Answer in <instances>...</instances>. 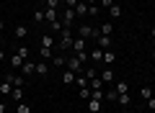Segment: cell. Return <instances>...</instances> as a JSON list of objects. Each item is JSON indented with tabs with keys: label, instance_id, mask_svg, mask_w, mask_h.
<instances>
[{
	"label": "cell",
	"instance_id": "obj_22",
	"mask_svg": "<svg viewBox=\"0 0 155 113\" xmlns=\"http://www.w3.org/2000/svg\"><path fill=\"white\" fill-rule=\"evenodd\" d=\"M88 57L96 62V64H98V62H101V57H104V49H98V46H96L93 52H88Z\"/></svg>",
	"mask_w": 155,
	"mask_h": 113
},
{
	"label": "cell",
	"instance_id": "obj_15",
	"mask_svg": "<svg viewBox=\"0 0 155 113\" xmlns=\"http://www.w3.org/2000/svg\"><path fill=\"white\" fill-rule=\"evenodd\" d=\"M96 39H98V49H104V52L111 49V36H101V33H98Z\"/></svg>",
	"mask_w": 155,
	"mask_h": 113
},
{
	"label": "cell",
	"instance_id": "obj_44",
	"mask_svg": "<svg viewBox=\"0 0 155 113\" xmlns=\"http://www.w3.org/2000/svg\"><path fill=\"white\" fill-rule=\"evenodd\" d=\"M119 113H129V111H127V108H124V111H119Z\"/></svg>",
	"mask_w": 155,
	"mask_h": 113
},
{
	"label": "cell",
	"instance_id": "obj_34",
	"mask_svg": "<svg viewBox=\"0 0 155 113\" xmlns=\"http://www.w3.org/2000/svg\"><path fill=\"white\" fill-rule=\"evenodd\" d=\"M111 5H114V0H101V8H104V11H109Z\"/></svg>",
	"mask_w": 155,
	"mask_h": 113
},
{
	"label": "cell",
	"instance_id": "obj_18",
	"mask_svg": "<svg viewBox=\"0 0 155 113\" xmlns=\"http://www.w3.org/2000/svg\"><path fill=\"white\" fill-rule=\"evenodd\" d=\"M119 16H122V5H116V3H114V5L109 8V18H111V21H116Z\"/></svg>",
	"mask_w": 155,
	"mask_h": 113
},
{
	"label": "cell",
	"instance_id": "obj_33",
	"mask_svg": "<svg viewBox=\"0 0 155 113\" xmlns=\"http://www.w3.org/2000/svg\"><path fill=\"white\" fill-rule=\"evenodd\" d=\"M83 75L88 77V80H93V77H96V67H85V70H83Z\"/></svg>",
	"mask_w": 155,
	"mask_h": 113
},
{
	"label": "cell",
	"instance_id": "obj_37",
	"mask_svg": "<svg viewBox=\"0 0 155 113\" xmlns=\"http://www.w3.org/2000/svg\"><path fill=\"white\" fill-rule=\"evenodd\" d=\"M60 5V0H47V8H57Z\"/></svg>",
	"mask_w": 155,
	"mask_h": 113
},
{
	"label": "cell",
	"instance_id": "obj_45",
	"mask_svg": "<svg viewBox=\"0 0 155 113\" xmlns=\"http://www.w3.org/2000/svg\"><path fill=\"white\" fill-rule=\"evenodd\" d=\"M0 41H3V31H0Z\"/></svg>",
	"mask_w": 155,
	"mask_h": 113
},
{
	"label": "cell",
	"instance_id": "obj_14",
	"mask_svg": "<svg viewBox=\"0 0 155 113\" xmlns=\"http://www.w3.org/2000/svg\"><path fill=\"white\" fill-rule=\"evenodd\" d=\"M98 31H101V36H111V33H114V23H111V21L101 23V26H98Z\"/></svg>",
	"mask_w": 155,
	"mask_h": 113
},
{
	"label": "cell",
	"instance_id": "obj_8",
	"mask_svg": "<svg viewBox=\"0 0 155 113\" xmlns=\"http://www.w3.org/2000/svg\"><path fill=\"white\" fill-rule=\"evenodd\" d=\"M21 72L26 77H31V75H36V62H31V59H26L23 62V67H21Z\"/></svg>",
	"mask_w": 155,
	"mask_h": 113
},
{
	"label": "cell",
	"instance_id": "obj_40",
	"mask_svg": "<svg viewBox=\"0 0 155 113\" xmlns=\"http://www.w3.org/2000/svg\"><path fill=\"white\" fill-rule=\"evenodd\" d=\"M0 31H5V21L3 18H0Z\"/></svg>",
	"mask_w": 155,
	"mask_h": 113
},
{
	"label": "cell",
	"instance_id": "obj_21",
	"mask_svg": "<svg viewBox=\"0 0 155 113\" xmlns=\"http://www.w3.org/2000/svg\"><path fill=\"white\" fill-rule=\"evenodd\" d=\"M11 93H13V85L8 80H3L0 82V95H11Z\"/></svg>",
	"mask_w": 155,
	"mask_h": 113
},
{
	"label": "cell",
	"instance_id": "obj_43",
	"mask_svg": "<svg viewBox=\"0 0 155 113\" xmlns=\"http://www.w3.org/2000/svg\"><path fill=\"white\" fill-rule=\"evenodd\" d=\"M150 36H153V39H155V28H150Z\"/></svg>",
	"mask_w": 155,
	"mask_h": 113
},
{
	"label": "cell",
	"instance_id": "obj_23",
	"mask_svg": "<svg viewBox=\"0 0 155 113\" xmlns=\"http://www.w3.org/2000/svg\"><path fill=\"white\" fill-rule=\"evenodd\" d=\"M23 62H26V59H21L18 54H13V57H11V67H13V70H21V67H23Z\"/></svg>",
	"mask_w": 155,
	"mask_h": 113
},
{
	"label": "cell",
	"instance_id": "obj_7",
	"mask_svg": "<svg viewBox=\"0 0 155 113\" xmlns=\"http://www.w3.org/2000/svg\"><path fill=\"white\" fill-rule=\"evenodd\" d=\"M54 21H60L57 8H44V23H54Z\"/></svg>",
	"mask_w": 155,
	"mask_h": 113
},
{
	"label": "cell",
	"instance_id": "obj_3",
	"mask_svg": "<svg viewBox=\"0 0 155 113\" xmlns=\"http://www.w3.org/2000/svg\"><path fill=\"white\" fill-rule=\"evenodd\" d=\"M98 28H93V26H88V23H83V26H78V36L80 39H91V36H98Z\"/></svg>",
	"mask_w": 155,
	"mask_h": 113
},
{
	"label": "cell",
	"instance_id": "obj_25",
	"mask_svg": "<svg viewBox=\"0 0 155 113\" xmlns=\"http://www.w3.org/2000/svg\"><path fill=\"white\" fill-rule=\"evenodd\" d=\"M11 98H13V100H16V103H21V100H23V87H13Z\"/></svg>",
	"mask_w": 155,
	"mask_h": 113
},
{
	"label": "cell",
	"instance_id": "obj_2",
	"mask_svg": "<svg viewBox=\"0 0 155 113\" xmlns=\"http://www.w3.org/2000/svg\"><path fill=\"white\" fill-rule=\"evenodd\" d=\"M65 67H67V70H72L75 75H83V70H85V64H83L80 59H78V57H67Z\"/></svg>",
	"mask_w": 155,
	"mask_h": 113
},
{
	"label": "cell",
	"instance_id": "obj_29",
	"mask_svg": "<svg viewBox=\"0 0 155 113\" xmlns=\"http://www.w3.org/2000/svg\"><path fill=\"white\" fill-rule=\"evenodd\" d=\"M47 26H49V31H52V33H60L62 28H65V26H62V21H54V23H47Z\"/></svg>",
	"mask_w": 155,
	"mask_h": 113
},
{
	"label": "cell",
	"instance_id": "obj_39",
	"mask_svg": "<svg viewBox=\"0 0 155 113\" xmlns=\"http://www.w3.org/2000/svg\"><path fill=\"white\" fill-rule=\"evenodd\" d=\"M5 111H8V105H5L3 100H0V113H5Z\"/></svg>",
	"mask_w": 155,
	"mask_h": 113
},
{
	"label": "cell",
	"instance_id": "obj_9",
	"mask_svg": "<svg viewBox=\"0 0 155 113\" xmlns=\"http://www.w3.org/2000/svg\"><path fill=\"white\" fill-rule=\"evenodd\" d=\"M75 72H72V70H67V67H65V70H62V75H60V80L62 82H65V85H72V82H75Z\"/></svg>",
	"mask_w": 155,
	"mask_h": 113
},
{
	"label": "cell",
	"instance_id": "obj_38",
	"mask_svg": "<svg viewBox=\"0 0 155 113\" xmlns=\"http://www.w3.org/2000/svg\"><path fill=\"white\" fill-rule=\"evenodd\" d=\"M147 108H150V111H155V98H147Z\"/></svg>",
	"mask_w": 155,
	"mask_h": 113
},
{
	"label": "cell",
	"instance_id": "obj_5",
	"mask_svg": "<svg viewBox=\"0 0 155 113\" xmlns=\"http://www.w3.org/2000/svg\"><path fill=\"white\" fill-rule=\"evenodd\" d=\"M114 62H116V52H114V49H106L104 57H101V64H104V67H114Z\"/></svg>",
	"mask_w": 155,
	"mask_h": 113
},
{
	"label": "cell",
	"instance_id": "obj_6",
	"mask_svg": "<svg viewBox=\"0 0 155 113\" xmlns=\"http://www.w3.org/2000/svg\"><path fill=\"white\" fill-rule=\"evenodd\" d=\"M101 80H104V85H114V82H116L114 67H104V72H101Z\"/></svg>",
	"mask_w": 155,
	"mask_h": 113
},
{
	"label": "cell",
	"instance_id": "obj_12",
	"mask_svg": "<svg viewBox=\"0 0 155 113\" xmlns=\"http://www.w3.org/2000/svg\"><path fill=\"white\" fill-rule=\"evenodd\" d=\"M36 75H39V77H47V75H49V64H47L44 59L36 62Z\"/></svg>",
	"mask_w": 155,
	"mask_h": 113
},
{
	"label": "cell",
	"instance_id": "obj_41",
	"mask_svg": "<svg viewBox=\"0 0 155 113\" xmlns=\"http://www.w3.org/2000/svg\"><path fill=\"white\" fill-rule=\"evenodd\" d=\"M3 59H5V52H3V49H0V62H3Z\"/></svg>",
	"mask_w": 155,
	"mask_h": 113
},
{
	"label": "cell",
	"instance_id": "obj_24",
	"mask_svg": "<svg viewBox=\"0 0 155 113\" xmlns=\"http://www.w3.org/2000/svg\"><path fill=\"white\" fill-rule=\"evenodd\" d=\"M16 113H31V105H28L26 100H21V103H16Z\"/></svg>",
	"mask_w": 155,
	"mask_h": 113
},
{
	"label": "cell",
	"instance_id": "obj_42",
	"mask_svg": "<svg viewBox=\"0 0 155 113\" xmlns=\"http://www.w3.org/2000/svg\"><path fill=\"white\" fill-rule=\"evenodd\" d=\"M85 3H88V5H96V3H98V0H85Z\"/></svg>",
	"mask_w": 155,
	"mask_h": 113
},
{
	"label": "cell",
	"instance_id": "obj_20",
	"mask_svg": "<svg viewBox=\"0 0 155 113\" xmlns=\"http://www.w3.org/2000/svg\"><path fill=\"white\" fill-rule=\"evenodd\" d=\"M65 62H67V57H62V52H60V54L54 52V57H52V64H54V67H65Z\"/></svg>",
	"mask_w": 155,
	"mask_h": 113
},
{
	"label": "cell",
	"instance_id": "obj_31",
	"mask_svg": "<svg viewBox=\"0 0 155 113\" xmlns=\"http://www.w3.org/2000/svg\"><path fill=\"white\" fill-rule=\"evenodd\" d=\"M75 82H78V87H88V77H85V75H78Z\"/></svg>",
	"mask_w": 155,
	"mask_h": 113
},
{
	"label": "cell",
	"instance_id": "obj_27",
	"mask_svg": "<svg viewBox=\"0 0 155 113\" xmlns=\"http://www.w3.org/2000/svg\"><path fill=\"white\" fill-rule=\"evenodd\" d=\"M28 36V26H16V39H26Z\"/></svg>",
	"mask_w": 155,
	"mask_h": 113
},
{
	"label": "cell",
	"instance_id": "obj_46",
	"mask_svg": "<svg viewBox=\"0 0 155 113\" xmlns=\"http://www.w3.org/2000/svg\"><path fill=\"white\" fill-rule=\"evenodd\" d=\"M153 72H155V64H153Z\"/></svg>",
	"mask_w": 155,
	"mask_h": 113
},
{
	"label": "cell",
	"instance_id": "obj_32",
	"mask_svg": "<svg viewBox=\"0 0 155 113\" xmlns=\"http://www.w3.org/2000/svg\"><path fill=\"white\" fill-rule=\"evenodd\" d=\"M18 57H21V59H28V54H31V49H28V46H21V49H18Z\"/></svg>",
	"mask_w": 155,
	"mask_h": 113
},
{
	"label": "cell",
	"instance_id": "obj_47",
	"mask_svg": "<svg viewBox=\"0 0 155 113\" xmlns=\"http://www.w3.org/2000/svg\"><path fill=\"white\" fill-rule=\"evenodd\" d=\"M101 113H104V111H101Z\"/></svg>",
	"mask_w": 155,
	"mask_h": 113
},
{
	"label": "cell",
	"instance_id": "obj_35",
	"mask_svg": "<svg viewBox=\"0 0 155 113\" xmlns=\"http://www.w3.org/2000/svg\"><path fill=\"white\" fill-rule=\"evenodd\" d=\"M78 3H80V0H65V8H72V11H75Z\"/></svg>",
	"mask_w": 155,
	"mask_h": 113
},
{
	"label": "cell",
	"instance_id": "obj_11",
	"mask_svg": "<svg viewBox=\"0 0 155 113\" xmlns=\"http://www.w3.org/2000/svg\"><path fill=\"white\" fill-rule=\"evenodd\" d=\"M72 52H88V46H85V39H80V36H75V41H72Z\"/></svg>",
	"mask_w": 155,
	"mask_h": 113
},
{
	"label": "cell",
	"instance_id": "obj_4",
	"mask_svg": "<svg viewBox=\"0 0 155 113\" xmlns=\"http://www.w3.org/2000/svg\"><path fill=\"white\" fill-rule=\"evenodd\" d=\"M60 21H62V26L72 28V23H75V11H72V8H65V11L60 13Z\"/></svg>",
	"mask_w": 155,
	"mask_h": 113
},
{
	"label": "cell",
	"instance_id": "obj_30",
	"mask_svg": "<svg viewBox=\"0 0 155 113\" xmlns=\"http://www.w3.org/2000/svg\"><path fill=\"white\" fill-rule=\"evenodd\" d=\"M140 98H145V100H147V98H153V87H140Z\"/></svg>",
	"mask_w": 155,
	"mask_h": 113
},
{
	"label": "cell",
	"instance_id": "obj_10",
	"mask_svg": "<svg viewBox=\"0 0 155 113\" xmlns=\"http://www.w3.org/2000/svg\"><path fill=\"white\" fill-rule=\"evenodd\" d=\"M114 90H116V95H124V93H129V82L127 80H116L114 82Z\"/></svg>",
	"mask_w": 155,
	"mask_h": 113
},
{
	"label": "cell",
	"instance_id": "obj_19",
	"mask_svg": "<svg viewBox=\"0 0 155 113\" xmlns=\"http://www.w3.org/2000/svg\"><path fill=\"white\" fill-rule=\"evenodd\" d=\"M88 87L91 90H104V80L101 77H93V80H88Z\"/></svg>",
	"mask_w": 155,
	"mask_h": 113
},
{
	"label": "cell",
	"instance_id": "obj_1",
	"mask_svg": "<svg viewBox=\"0 0 155 113\" xmlns=\"http://www.w3.org/2000/svg\"><path fill=\"white\" fill-rule=\"evenodd\" d=\"M72 41H75V33H72V28H62L60 31V52H67V49H72Z\"/></svg>",
	"mask_w": 155,
	"mask_h": 113
},
{
	"label": "cell",
	"instance_id": "obj_26",
	"mask_svg": "<svg viewBox=\"0 0 155 113\" xmlns=\"http://www.w3.org/2000/svg\"><path fill=\"white\" fill-rule=\"evenodd\" d=\"M34 21H36V26L44 23V8H36V11H34Z\"/></svg>",
	"mask_w": 155,
	"mask_h": 113
},
{
	"label": "cell",
	"instance_id": "obj_16",
	"mask_svg": "<svg viewBox=\"0 0 155 113\" xmlns=\"http://www.w3.org/2000/svg\"><path fill=\"white\" fill-rule=\"evenodd\" d=\"M41 46L54 49V36H52V33H41Z\"/></svg>",
	"mask_w": 155,
	"mask_h": 113
},
{
	"label": "cell",
	"instance_id": "obj_28",
	"mask_svg": "<svg viewBox=\"0 0 155 113\" xmlns=\"http://www.w3.org/2000/svg\"><path fill=\"white\" fill-rule=\"evenodd\" d=\"M129 100H132V98H129V93H124V95H116V103H119V105H124V108L129 105Z\"/></svg>",
	"mask_w": 155,
	"mask_h": 113
},
{
	"label": "cell",
	"instance_id": "obj_36",
	"mask_svg": "<svg viewBox=\"0 0 155 113\" xmlns=\"http://www.w3.org/2000/svg\"><path fill=\"white\" fill-rule=\"evenodd\" d=\"M88 16H98V5H88Z\"/></svg>",
	"mask_w": 155,
	"mask_h": 113
},
{
	"label": "cell",
	"instance_id": "obj_13",
	"mask_svg": "<svg viewBox=\"0 0 155 113\" xmlns=\"http://www.w3.org/2000/svg\"><path fill=\"white\" fill-rule=\"evenodd\" d=\"M39 57L44 62H52V57H54V49H47V46H39Z\"/></svg>",
	"mask_w": 155,
	"mask_h": 113
},
{
	"label": "cell",
	"instance_id": "obj_17",
	"mask_svg": "<svg viewBox=\"0 0 155 113\" xmlns=\"http://www.w3.org/2000/svg\"><path fill=\"white\" fill-rule=\"evenodd\" d=\"M75 16H88V3H85V0H80L75 5Z\"/></svg>",
	"mask_w": 155,
	"mask_h": 113
}]
</instances>
